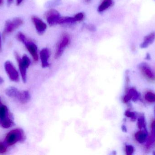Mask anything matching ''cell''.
<instances>
[{
    "label": "cell",
    "mask_w": 155,
    "mask_h": 155,
    "mask_svg": "<svg viewBox=\"0 0 155 155\" xmlns=\"http://www.w3.org/2000/svg\"><path fill=\"white\" fill-rule=\"evenodd\" d=\"M5 93L7 96L16 99L22 104L26 103L31 99V95L28 91H20L13 86L7 88L5 90Z\"/></svg>",
    "instance_id": "obj_1"
},
{
    "label": "cell",
    "mask_w": 155,
    "mask_h": 155,
    "mask_svg": "<svg viewBox=\"0 0 155 155\" xmlns=\"http://www.w3.org/2000/svg\"><path fill=\"white\" fill-rule=\"evenodd\" d=\"M25 139V136L22 129H15L9 132L5 136L6 145L11 146L18 142H22Z\"/></svg>",
    "instance_id": "obj_2"
},
{
    "label": "cell",
    "mask_w": 155,
    "mask_h": 155,
    "mask_svg": "<svg viewBox=\"0 0 155 155\" xmlns=\"http://www.w3.org/2000/svg\"><path fill=\"white\" fill-rule=\"evenodd\" d=\"M14 125L12 116L6 106H0V126L3 128H9Z\"/></svg>",
    "instance_id": "obj_3"
},
{
    "label": "cell",
    "mask_w": 155,
    "mask_h": 155,
    "mask_svg": "<svg viewBox=\"0 0 155 155\" xmlns=\"http://www.w3.org/2000/svg\"><path fill=\"white\" fill-rule=\"evenodd\" d=\"M17 37L19 41L24 44L28 52L32 56L35 62L38 61V50H37V47L36 45L33 42L28 40L26 36L22 33H18Z\"/></svg>",
    "instance_id": "obj_4"
},
{
    "label": "cell",
    "mask_w": 155,
    "mask_h": 155,
    "mask_svg": "<svg viewBox=\"0 0 155 155\" xmlns=\"http://www.w3.org/2000/svg\"><path fill=\"white\" fill-rule=\"evenodd\" d=\"M15 57L18 63L23 82L25 83L26 82V72L27 68L31 64V61L29 57L25 55H24L21 58L18 54L15 52Z\"/></svg>",
    "instance_id": "obj_5"
},
{
    "label": "cell",
    "mask_w": 155,
    "mask_h": 155,
    "mask_svg": "<svg viewBox=\"0 0 155 155\" xmlns=\"http://www.w3.org/2000/svg\"><path fill=\"white\" fill-rule=\"evenodd\" d=\"M22 24L23 21L20 18H15L12 21L8 20L5 23L3 35L5 36L6 35L11 33L21 26Z\"/></svg>",
    "instance_id": "obj_6"
},
{
    "label": "cell",
    "mask_w": 155,
    "mask_h": 155,
    "mask_svg": "<svg viewBox=\"0 0 155 155\" xmlns=\"http://www.w3.org/2000/svg\"><path fill=\"white\" fill-rule=\"evenodd\" d=\"M5 69L11 81L14 82L19 81V75L18 72L13 65L10 61H6L5 63Z\"/></svg>",
    "instance_id": "obj_7"
},
{
    "label": "cell",
    "mask_w": 155,
    "mask_h": 155,
    "mask_svg": "<svg viewBox=\"0 0 155 155\" xmlns=\"http://www.w3.org/2000/svg\"><path fill=\"white\" fill-rule=\"evenodd\" d=\"M70 42L71 41H70V36L66 34H64L57 45V51L55 54V58L56 59L61 56L64 49L66 46L69 45V44L70 43Z\"/></svg>",
    "instance_id": "obj_8"
},
{
    "label": "cell",
    "mask_w": 155,
    "mask_h": 155,
    "mask_svg": "<svg viewBox=\"0 0 155 155\" xmlns=\"http://www.w3.org/2000/svg\"><path fill=\"white\" fill-rule=\"evenodd\" d=\"M139 68L144 76L148 80L155 81V74L147 63L142 62L139 65Z\"/></svg>",
    "instance_id": "obj_9"
},
{
    "label": "cell",
    "mask_w": 155,
    "mask_h": 155,
    "mask_svg": "<svg viewBox=\"0 0 155 155\" xmlns=\"http://www.w3.org/2000/svg\"><path fill=\"white\" fill-rule=\"evenodd\" d=\"M45 16L49 24L50 25H53L57 24L60 15L56 10L51 9L45 13Z\"/></svg>",
    "instance_id": "obj_10"
},
{
    "label": "cell",
    "mask_w": 155,
    "mask_h": 155,
    "mask_svg": "<svg viewBox=\"0 0 155 155\" xmlns=\"http://www.w3.org/2000/svg\"><path fill=\"white\" fill-rule=\"evenodd\" d=\"M32 21L35 25V28L38 33L40 34H42L45 32L47 28L46 24L43 22L40 18L36 16H33L32 17Z\"/></svg>",
    "instance_id": "obj_11"
},
{
    "label": "cell",
    "mask_w": 155,
    "mask_h": 155,
    "mask_svg": "<svg viewBox=\"0 0 155 155\" xmlns=\"http://www.w3.org/2000/svg\"><path fill=\"white\" fill-rule=\"evenodd\" d=\"M139 97V93L135 88H132L128 90L127 94L125 96L124 98V101L126 103L132 99L133 101L135 102L138 100Z\"/></svg>",
    "instance_id": "obj_12"
},
{
    "label": "cell",
    "mask_w": 155,
    "mask_h": 155,
    "mask_svg": "<svg viewBox=\"0 0 155 155\" xmlns=\"http://www.w3.org/2000/svg\"><path fill=\"white\" fill-rule=\"evenodd\" d=\"M50 56V51L47 48H44L40 52V57L41 61L42 66L43 68L49 66L48 59Z\"/></svg>",
    "instance_id": "obj_13"
},
{
    "label": "cell",
    "mask_w": 155,
    "mask_h": 155,
    "mask_svg": "<svg viewBox=\"0 0 155 155\" xmlns=\"http://www.w3.org/2000/svg\"><path fill=\"white\" fill-rule=\"evenodd\" d=\"M155 39V32L151 33L144 38L143 42L141 44L140 46L141 48H146L153 43Z\"/></svg>",
    "instance_id": "obj_14"
},
{
    "label": "cell",
    "mask_w": 155,
    "mask_h": 155,
    "mask_svg": "<svg viewBox=\"0 0 155 155\" xmlns=\"http://www.w3.org/2000/svg\"><path fill=\"white\" fill-rule=\"evenodd\" d=\"M135 137L136 140L139 143H144L147 140V131L141 130L135 134Z\"/></svg>",
    "instance_id": "obj_15"
},
{
    "label": "cell",
    "mask_w": 155,
    "mask_h": 155,
    "mask_svg": "<svg viewBox=\"0 0 155 155\" xmlns=\"http://www.w3.org/2000/svg\"><path fill=\"white\" fill-rule=\"evenodd\" d=\"M113 3L112 0H104L100 5L98 6L97 11L99 12H104L110 7Z\"/></svg>",
    "instance_id": "obj_16"
},
{
    "label": "cell",
    "mask_w": 155,
    "mask_h": 155,
    "mask_svg": "<svg viewBox=\"0 0 155 155\" xmlns=\"http://www.w3.org/2000/svg\"><path fill=\"white\" fill-rule=\"evenodd\" d=\"M137 126L140 130L143 128L144 130L147 131L146 128V123L145 117L143 114L141 115L137 119Z\"/></svg>",
    "instance_id": "obj_17"
},
{
    "label": "cell",
    "mask_w": 155,
    "mask_h": 155,
    "mask_svg": "<svg viewBox=\"0 0 155 155\" xmlns=\"http://www.w3.org/2000/svg\"><path fill=\"white\" fill-rule=\"evenodd\" d=\"M76 22L74 17H61L58 19L57 24H63L73 23Z\"/></svg>",
    "instance_id": "obj_18"
},
{
    "label": "cell",
    "mask_w": 155,
    "mask_h": 155,
    "mask_svg": "<svg viewBox=\"0 0 155 155\" xmlns=\"http://www.w3.org/2000/svg\"><path fill=\"white\" fill-rule=\"evenodd\" d=\"M145 98L149 103H155V93L151 92H147L145 95Z\"/></svg>",
    "instance_id": "obj_19"
},
{
    "label": "cell",
    "mask_w": 155,
    "mask_h": 155,
    "mask_svg": "<svg viewBox=\"0 0 155 155\" xmlns=\"http://www.w3.org/2000/svg\"><path fill=\"white\" fill-rule=\"evenodd\" d=\"M125 115L127 117L131 118L132 121H135L137 119L136 115L134 112H131L129 110L126 111L125 113Z\"/></svg>",
    "instance_id": "obj_20"
},
{
    "label": "cell",
    "mask_w": 155,
    "mask_h": 155,
    "mask_svg": "<svg viewBox=\"0 0 155 155\" xmlns=\"http://www.w3.org/2000/svg\"><path fill=\"white\" fill-rule=\"evenodd\" d=\"M126 153L127 155H132L134 152V148L132 145H127L125 147Z\"/></svg>",
    "instance_id": "obj_21"
},
{
    "label": "cell",
    "mask_w": 155,
    "mask_h": 155,
    "mask_svg": "<svg viewBox=\"0 0 155 155\" xmlns=\"http://www.w3.org/2000/svg\"><path fill=\"white\" fill-rule=\"evenodd\" d=\"M7 152V147L6 145L3 143L0 142V154H3Z\"/></svg>",
    "instance_id": "obj_22"
},
{
    "label": "cell",
    "mask_w": 155,
    "mask_h": 155,
    "mask_svg": "<svg viewBox=\"0 0 155 155\" xmlns=\"http://www.w3.org/2000/svg\"><path fill=\"white\" fill-rule=\"evenodd\" d=\"M84 17V14L82 12L78 13L77 14L74 16V18L75 19L76 22L81 21L83 20Z\"/></svg>",
    "instance_id": "obj_23"
},
{
    "label": "cell",
    "mask_w": 155,
    "mask_h": 155,
    "mask_svg": "<svg viewBox=\"0 0 155 155\" xmlns=\"http://www.w3.org/2000/svg\"><path fill=\"white\" fill-rule=\"evenodd\" d=\"M155 137L153 136H151L148 137L147 139V147H149L150 146L152 145V144L153 143L155 142Z\"/></svg>",
    "instance_id": "obj_24"
},
{
    "label": "cell",
    "mask_w": 155,
    "mask_h": 155,
    "mask_svg": "<svg viewBox=\"0 0 155 155\" xmlns=\"http://www.w3.org/2000/svg\"><path fill=\"white\" fill-rule=\"evenodd\" d=\"M87 29L89 31H91V32H94L96 31V27L94 25H93L90 24L87 25L86 26Z\"/></svg>",
    "instance_id": "obj_25"
},
{
    "label": "cell",
    "mask_w": 155,
    "mask_h": 155,
    "mask_svg": "<svg viewBox=\"0 0 155 155\" xmlns=\"http://www.w3.org/2000/svg\"><path fill=\"white\" fill-rule=\"evenodd\" d=\"M151 128H152V130H151L152 136L155 138V121H154V122L152 123Z\"/></svg>",
    "instance_id": "obj_26"
},
{
    "label": "cell",
    "mask_w": 155,
    "mask_h": 155,
    "mask_svg": "<svg viewBox=\"0 0 155 155\" xmlns=\"http://www.w3.org/2000/svg\"><path fill=\"white\" fill-rule=\"evenodd\" d=\"M146 59L147 60H150L151 59V56H150V54L147 53L146 55Z\"/></svg>",
    "instance_id": "obj_27"
},
{
    "label": "cell",
    "mask_w": 155,
    "mask_h": 155,
    "mask_svg": "<svg viewBox=\"0 0 155 155\" xmlns=\"http://www.w3.org/2000/svg\"><path fill=\"white\" fill-rule=\"evenodd\" d=\"M122 129L123 132H127V129L126 127L125 126H122Z\"/></svg>",
    "instance_id": "obj_28"
},
{
    "label": "cell",
    "mask_w": 155,
    "mask_h": 155,
    "mask_svg": "<svg viewBox=\"0 0 155 155\" xmlns=\"http://www.w3.org/2000/svg\"><path fill=\"white\" fill-rule=\"evenodd\" d=\"M22 2V0H16V4L17 5H19Z\"/></svg>",
    "instance_id": "obj_29"
},
{
    "label": "cell",
    "mask_w": 155,
    "mask_h": 155,
    "mask_svg": "<svg viewBox=\"0 0 155 155\" xmlns=\"http://www.w3.org/2000/svg\"><path fill=\"white\" fill-rule=\"evenodd\" d=\"M4 82V80L2 78V77L0 76V85L2 84Z\"/></svg>",
    "instance_id": "obj_30"
},
{
    "label": "cell",
    "mask_w": 155,
    "mask_h": 155,
    "mask_svg": "<svg viewBox=\"0 0 155 155\" xmlns=\"http://www.w3.org/2000/svg\"><path fill=\"white\" fill-rule=\"evenodd\" d=\"M2 50V43H1V34H0V52Z\"/></svg>",
    "instance_id": "obj_31"
},
{
    "label": "cell",
    "mask_w": 155,
    "mask_h": 155,
    "mask_svg": "<svg viewBox=\"0 0 155 155\" xmlns=\"http://www.w3.org/2000/svg\"><path fill=\"white\" fill-rule=\"evenodd\" d=\"M7 1H8V4H11L12 2H13V0H7Z\"/></svg>",
    "instance_id": "obj_32"
},
{
    "label": "cell",
    "mask_w": 155,
    "mask_h": 155,
    "mask_svg": "<svg viewBox=\"0 0 155 155\" xmlns=\"http://www.w3.org/2000/svg\"><path fill=\"white\" fill-rule=\"evenodd\" d=\"M3 3V0H0V5H2Z\"/></svg>",
    "instance_id": "obj_33"
},
{
    "label": "cell",
    "mask_w": 155,
    "mask_h": 155,
    "mask_svg": "<svg viewBox=\"0 0 155 155\" xmlns=\"http://www.w3.org/2000/svg\"><path fill=\"white\" fill-rule=\"evenodd\" d=\"M153 154L155 155V151H153Z\"/></svg>",
    "instance_id": "obj_34"
},
{
    "label": "cell",
    "mask_w": 155,
    "mask_h": 155,
    "mask_svg": "<svg viewBox=\"0 0 155 155\" xmlns=\"http://www.w3.org/2000/svg\"><path fill=\"white\" fill-rule=\"evenodd\" d=\"M154 113H155V106L154 107Z\"/></svg>",
    "instance_id": "obj_35"
},
{
    "label": "cell",
    "mask_w": 155,
    "mask_h": 155,
    "mask_svg": "<svg viewBox=\"0 0 155 155\" xmlns=\"http://www.w3.org/2000/svg\"><path fill=\"white\" fill-rule=\"evenodd\" d=\"M87 1H89V0H87Z\"/></svg>",
    "instance_id": "obj_36"
}]
</instances>
